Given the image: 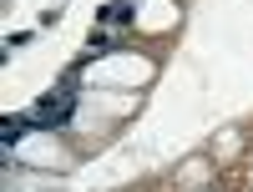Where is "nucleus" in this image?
<instances>
[{"label": "nucleus", "instance_id": "nucleus-1", "mask_svg": "<svg viewBox=\"0 0 253 192\" xmlns=\"http://www.w3.org/2000/svg\"><path fill=\"white\" fill-rule=\"evenodd\" d=\"M71 116H76V96H71V86H61V91H51V96L36 101L31 126H66Z\"/></svg>", "mask_w": 253, "mask_h": 192}, {"label": "nucleus", "instance_id": "nucleus-2", "mask_svg": "<svg viewBox=\"0 0 253 192\" xmlns=\"http://www.w3.org/2000/svg\"><path fill=\"white\" fill-rule=\"evenodd\" d=\"M96 20H101V26H126V20H132V0H112Z\"/></svg>", "mask_w": 253, "mask_h": 192}, {"label": "nucleus", "instance_id": "nucleus-3", "mask_svg": "<svg viewBox=\"0 0 253 192\" xmlns=\"http://www.w3.org/2000/svg\"><path fill=\"white\" fill-rule=\"evenodd\" d=\"M26 126H31V116H10L5 126H0V142H5V147H15V142H20V132H26Z\"/></svg>", "mask_w": 253, "mask_h": 192}, {"label": "nucleus", "instance_id": "nucleus-4", "mask_svg": "<svg viewBox=\"0 0 253 192\" xmlns=\"http://www.w3.org/2000/svg\"><path fill=\"white\" fill-rule=\"evenodd\" d=\"M117 46V36L112 31H101V36H91V46H86V56H96V51H112Z\"/></svg>", "mask_w": 253, "mask_h": 192}]
</instances>
